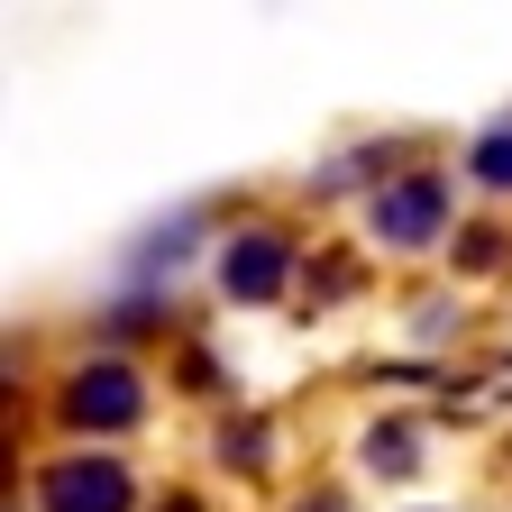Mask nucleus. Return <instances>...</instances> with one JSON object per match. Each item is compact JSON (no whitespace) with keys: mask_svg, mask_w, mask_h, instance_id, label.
Masks as SVG:
<instances>
[{"mask_svg":"<svg viewBox=\"0 0 512 512\" xmlns=\"http://www.w3.org/2000/svg\"><path fill=\"white\" fill-rule=\"evenodd\" d=\"M138 412H147V384L128 375L119 357H101V366H83L74 384H64V421H74V430H128Z\"/></svg>","mask_w":512,"mask_h":512,"instance_id":"1","label":"nucleus"},{"mask_svg":"<svg viewBox=\"0 0 512 512\" xmlns=\"http://www.w3.org/2000/svg\"><path fill=\"white\" fill-rule=\"evenodd\" d=\"M128 467L119 458H55L46 476H37V503L46 512H128Z\"/></svg>","mask_w":512,"mask_h":512,"instance_id":"2","label":"nucleus"},{"mask_svg":"<svg viewBox=\"0 0 512 512\" xmlns=\"http://www.w3.org/2000/svg\"><path fill=\"white\" fill-rule=\"evenodd\" d=\"M439 229H448V183L439 174H403V183L375 192V238L384 247H430Z\"/></svg>","mask_w":512,"mask_h":512,"instance_id":"3","label":"nucleus"},{"mask_svg":"<svg viewBox=\"0 0 512 512\" xmlns=\"http://www.w3.org/2000/svg\"><path fill=\"white\" fill-rule=\"evenodd\" d=\"M284 275H293V247H284L275 229H247V238H229V256H220L229 302H275V293H284Z\"/></svg>","mask_w":512,"mask_h":512,"instance_id":"4","label":"nucleus"},{"mask_svg":"<svg viewBox=\"0 0 512 512\" xmlns=\"http://www.w3.org/2000/svg\"><path fill=\"white\" fill-rule=\"evenodd\" d=\"M467 174L494 183V192H512V128H485V138L467 147Z\"/></svg>","mask_w":512,"mask_h":512,"instance_id":"5","label":"nucleus"},{"mask_svg":"<svg viewBox=\"0 0 512 512\" xmlns=\"http://www.w3.org/2000/svg\"><path fill=\"white\" fill-rule=\"evenodd\" d=\"M366 467H375V476H412V467H421V458H412V430L384 421V430L366 439Z\"/></svg>","mask_w":512,"mask_h":512,"instance_id":"6","label":"nucleus"},{"mask_svg":"<svg viewBox=\"0 0 512 512\" xmlns=\"http://www.w3.org/2000/svg\"><path fill=\"white\" fill-rule=\"evenodd\" d=\"M229 467H266V430H256V421L229 430Z\"/></svg>","mask_w":512,"mask_h":512,"instance_id":"7","label":"nucleus"},{"mask_svg":"<svg viewBox=\"0 0 512 512\" xmlns=\"http://www.w3.org/2000/svg\"><path fill=\"white\" fill-rule=\"evenodd\" d=\"M467 266H503V229H467Z\"/></svg>","mask_w":512,"mask_h":512,"instance_id":"8","label":"nucleus"},{"mask_svg":"<svg viewBox=\"0 0 512 512\" xmlns=\"http://www.w3.org/2000/svg\"><path fill=\"white\" fill-rule=\"evenodd\" d=\"M302 512H339V494H320V503H302Z\"/></svg>","mask_w":512,"mask_h":512,"instance_id":"9","label":"nucleus"}]
</instances>
